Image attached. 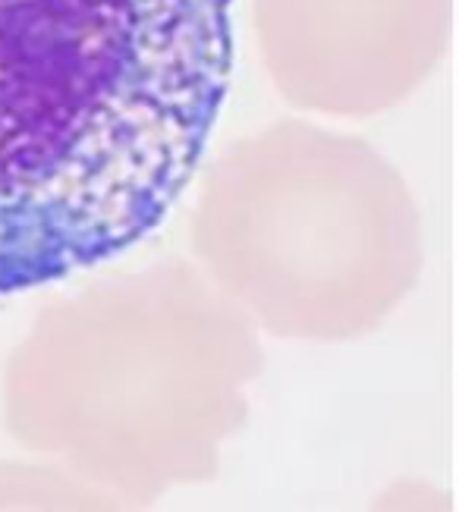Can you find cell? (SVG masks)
Returning a JSON list of instances; mask_svg holds the SVG:
<instances>
[{"instance_id": "obj_1", "label": "cell", "mask_w": 459, "mask_h": 512, "mask_svg": "<svg viewBox=\"0 0 459 512\" xmlns=\"http://www.w3.org/2000/svg\"><path fill=\"white\" fill-rule=\"evenodd\" d=\"M233 0H0V296L133 249L199 167Z\"/></svg>"}]
</instances>
